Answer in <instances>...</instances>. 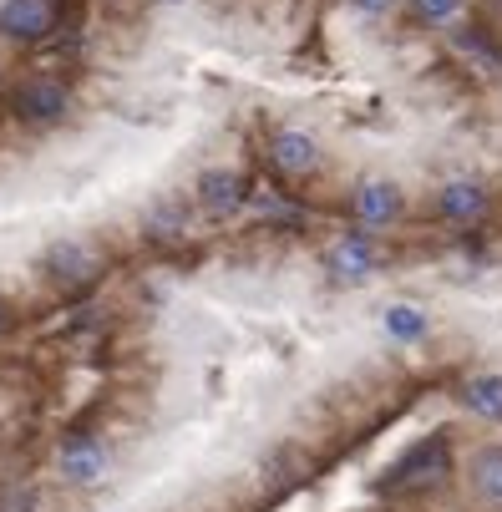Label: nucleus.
<instances>
[{
    "instance_id": "obj_2",
    "label": "nucleus",
    "mask_w": 502,
    "mask_h": 512,
    "mask_svg": "<svg viewBox=\"0 0 502 512\" xmlns=\"http://www.w3.org/2000/svg\"><path fill=\"white\" fill-rule=\"evenodd\" d=\"M41 264H46V274H51L56 284H66V289H82V284L97 274V254H92L82 239H56Z\"/></svg>"
},
{
    "instance_id": "obj_14",
    "label": "nucleus",
    "mask_w": 502,
    "mask_h": 512,
    "mask_svg": "<svg viewBox=\"0 0 502 512\" xmlns=\"http://www.w3.org/2000/svg\"><path fill=\"white\" fill-rule=\"evenodd\" d=\"M472 482H477V492H482L487 502H502V447H492V452L477 457Z\"/></svg>"
},
{
    "instance_id": "obj_5",
    "label": "nucleus",
    "mask_w": 502,
    "mask_h": 512,
    "mask_svg": "<svg viewBox=\"0 0 502 512\" xmlns=\"http://www.w3.org/2000/svg\"><path fill=\"white\" fill-rule=\"evenodd\" d=\"M325 269H330L335 284H366L371 269H376V249H371V239H366V234L340 239V244L325 254Z\"/></svg>"
},
{
    "instance_id": "obj_8",
    "label": "nucleus",
    "mask_w": 502,
    "mask_h": 512,
    "mask_svg": "<svg viewBox=\"0 0 502 512\" xmlns=\"http://www.w3.org/2000/svg\"><path fill=\"white\" fill-rule=\"evenodd\" d=\"M198 203H203L208 213H234V208L244 203V178H239L234 168H208V173H198Z\"/></svg>"
},
{
    "instance_id": "obj_6",
    "label": "nucleus",
    "mask_w": 502,
    "mask_h": 512,
    "mask_svg": "<svg viewBox=\"0 0 502 512\" xmlns=\"http://www.w3.org/2000/svg\"><path fill=\"white\" fill-rule=\"evenodd\" d=\"M61 477L77 487H97L107 477V447L92 442V436H71L61 447Z\"/></svg>"
},
{
    "instance_id": "obj_11",
    "label": "nucleus",
    "mask_w": 502,
    "mask_h": 512,
    "mask_svg": "<svg viewBox=\"0 0 502 512\" xmlns=\"http://www.w3.org/2000/svg\"><path fill=\"white\" fill-rule=\"evenodd\" d=\"M142 229H148V239H178L188 229V208L178 198H158L148 208V218H142Z\"/></svg>"
},
{
    "instance_id": "obj_12",
    "label": "nucleus",
    "mask_w": 502,
    "mask_h": 512,
    "mask_svg": "<svg viewBox=\"0 0 502 512\" xmlns=\"http://www.w3.org/2000/svg\"><path fill=\"white\" fill-rule=\"evenodd\" d=\"M462 401L477 411V416H497L502 421V376H472L462 386Z\"/></svg>"
},
{
    "instance_id": "obj_16",
    "label": "nucleus",
    "mask_w": 502,
    "mask_h": 512,
    "mask_svg": "<svg viewBox=\"0 0 502 512\" xmlns=\"http://www.w3.org/2000/svg\"><path fill=\"white\" fill-rule=\"evenodd\" d=\"M350 6H355V11H366V16H386L396 0H350Z\"/></svg>"
},
{
    "instance_id": "obj_1",
    "label": "nucleus",
    "mask_w": 502,
    "mask_h": 512,
    "mask_svg": "<svg viewBox=\"0 0 502 512\" xmlns=\"http://www.w3.org/2000/svg\"><path fill=\"white\" fill-rule=\"evenodd\" d=\"M447 462H452L447 436H426V442L406 447V457H401L376 487H381V492H416V487H432V482H442Z\"/></svg>"
},
{
    "instance_id": "obj_3",
    "label": "nucleus",
    "mask_w": 502,
    "mask_h": 512,
    "mask_svg": "<svg viewBox=\"0 0 502 512\" xmlns=\"http://www.w3.org/2000/svg\"><path fill=\"white\" fill-rule=\"evenodd\" d=\"M11 107H16V112H21L26 122H56V117H66L71 97H66V87H61V82L31 77V82H21V87H16Z\"/></svg>"
},
{
    "instance_id": "obj_4",
    "label": "nucleus",
    "mask_w": 502,
    "mask_h": 512,
    "mask_svg": "<svg viewBox=\"0 0 502 512\" xmlns=\"http://www.w3.org/2000/svg\"><path fill=\"white\" fill-rule=\"evenodd\" d=\"M51 26H56L51 0H6V6H0V31L11 41H41Z\"/></svg>"
},
{
    "instance_id": "obj_13",
    "label": "nucleus",
    "mask_w": 502,
    "mask_h": 512,
    "mask_svg": "<svg viewBox=\"0 0 502 512\" xmlns=\"http://www.w3.org/2000/svg\"><path fill=\"white\" fill-rule=\"evenodd\" d=\"M386 335H391V340H421V335H426V310H416V305H391V310H386Z\"/></svg>"
},
{
    "instance_id": "obj_9",
    "label": "nucleus",
    "mask_w": 502,
    "mask_h": 512,
    "mask_svg": "<svg viewBox=\"0 0 502 512\" xmlns=\"http://www.w3.org/2000/svg\"><path fill=\"white\" fill-rule=\"evenodd\" d=\"M269 158H274L279 173L305 178V173L320 163V148H315V137H310V132H279V137H274V148H269Z\"/></svg>"
},
{
    "instance_id": "obj_15",
    "label": "nucleus",
    "mask_w": 502,
    "mask_h": 512,
    "mask_svg": "<svg viewBox=\"0 0 502 512\" xmlns=\"http://www.w3.org/2000/svg\"><path fill=\"white\" fill-rule=\"evenodd\" d=\"M457 11H462V0H416V16L426 26H447Z\"/></svg>"
},
{
    "instance_id": "obj_17",
    "label": "nucleus",
    "mask_w": 502,
    "mask_h": 512,
    "mask_svg": "<svg viewBox=\"0 0 502 512\" xmlns=\"http://www.w3.org/2000/svg\"><path fill=\"white\" fill-rule=\"evenodd\" d=\"M163 6H178V0H163Z\"/></svg>"
},
{
    "instance_id": "obj_7",
    "label": "nucleus",
    "mask_w": 502,
    "mask_h": 512,
    "mask_svg": "<svg viewBox=\"0 0 502 512\" xmlns=\"http://www.w3.org/2000/svg\"><path fill=\"white\" fill-rule=\"evenodd\" d=\"M396 213H401V188H396V183H386V178H371V183H361V188H355V218H361L366 229H381V224H391Z\"/></svg>"
},
{
    "instance_id": "obj_10",
    "label": "nucleus",
    "mask_w": 502,
    "mask_h": 512,
    "mask_svg": "<svg viewBox=\"0 0 502 512\" xmlns=\"http://www.w3.org/2000/svg\"><path fill=\"white\" fill-rule=\"evenodd\" d=\"M437 208H442V218H452V224H472V218H482V208H487V188L472 183V178H457V183L442 188Z\"/></svg>"
}]
</instances>
